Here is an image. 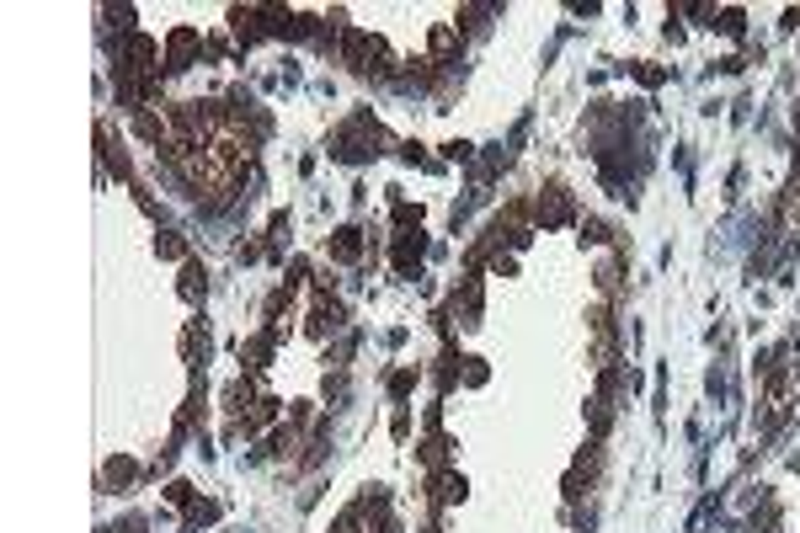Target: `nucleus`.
I'll return each instance as SVG.
<instances>
[{
  "label": "nucleus",
  "mask_w": 800,
  "mask_h": 533,
  "mask_svg": "<svg viewBox=\"0 0 800 533\" xmlns=\"http://www.w3.org/2000/svg\"><path fill=\"white\" fill-rule=\"evenodd\" d=\"M182 251H187V245L176 240V235H160V256H182Z\"/></svg>",
  "instance_id": "13"
},
{
  "label": "nucleus",
  "mask_w": 800,
  "mask_h": 533,
  "mask_svg": "<svg viewBox=\"0 0 800 533\" xmlns=\"http://www.w3.org/2000/svg\"><path fill=\"white\" fill-rule=\"evenodd\" d=\"M203 288H208V283H203V266L187 262V266H182V299H187V304H198V299H203Z\"/></svg>",
  "instance_id": "5"
},
{
  "label": "nucleus",
  "mask_w": 800,
  "mask_h": 533,
  "mask_svg": "<svg viewBox=\"0 0 800 533\" xmlns=\"http://www.w3.org/2000/svg\"><path fill=\"white\" fill-rule=\"evenodd\" d=\"M267 352H272V331H267V336H256L251 347H241V357H246V368H262Z\"/></svg>",
  "instance_id": "6"
},
{
  "label": "nucleus",
  "mask_w": 800,
  "mask_h": 533,
  "mask_svg": "<svg viewBox=\"0 0 800 533\" xmlns=\"http://www.w3.org/2000/svg\"><path fill=\"white\" fill-rule=\"evenodd\" d=\"M107 480H112V485H128V480H133V464H128V459H112V464H107Z\"/></svg>",
  "instance_id": "9"
},
{
  "label": "nucleus",
  "mask_w": 800,
  "mask_h": 533,
  "mask_svg": "<svg viewBox=\"0 0 800 533\" xmlns=\"http://www.w3.org/2000/svg\"><path fill=\"white\" fill-rule=\"evenodd\" d=\"M720 27H726V32H741V11H720Z\"/></svg>",
  "instance_id": "15"
},
{
  "label": "nucleus",
  "mask_w": 800,
  "mask_h": 533,
  "mask_svg": "<svg viewBox=\"0 0 800 533\" xmlns=\"http://www.w3.org/2000/svg\"><path fill=\"white\" fill-rule=\"evenodd\" d=\"M331 256H337V262H358V256H363L358 230H337V235H331Z\"/></svg>",
  "instance_id": "4"
},
{
  "label": "nucleus",
  "mask_w": 800,
  "mask_h": 533,
  "mask_svg": "<svg viewBox=\"0 0 800 533\" xmlns=\"http://www.w3.org/2000/svg\"><path fill=\"white\" fill-rule=\"evenodd\" d=\"M341 59H347L352 70H363V75H384L389 70V49L379 37H368L363 27H347V32H341Z\"/></svg>",
  "instance_id": "1"
},
{
  "label": "nucleus",
  "mask_w": 800,
  "mask_h": 533,
  "mask_svg": "<svg viewBox=\"0 0 800 533\" xmlns=\"http://www.w3.org/2000/svg\"><path fill=\"white\" fill-rule=\"evenodd\" d=\"M539 219H545V224H566V219H571L566 187H545V197H539Z\"/></svg>",
  "instance_id": "3"
},
{
  "label": "nucleus",
  "mask_w": 800,
  "mask_h": 533,
  "mask_svg": "<svg viewBox=\"0 0 800 533\" xmlns=\"http://www.w3.org/2000/svg\"><path fill=\"white\" fill-rule=\"evenodd\" d=\"M337 533H363V528H358V512H341V522H337Z\"/></svg>",
  "instance_id": "14"
},
{
  "label": "nucleus",
  "mask_w": 800,
  "mask_h": 533,
  "mask_svg": "<svg viewBox=\"0 0 800 533\" xmlns=\"http://www.w3.org/2000/svg\"><path fill=\"white\" fill-rule=\"evenodd\" d=\"M182 347H187V363H198V352H208V336H203V326H198V320L187 326V341H182Z\"/></svg>",
  "instance_id": "7"
},
{
  "label": "nucleus",
  "mask_w": 800,
  "mask_h": 533,
  "mask_svg": "<svg viewBox=\"0 0 800 533\" xmlns=\"http://www.w3.org/2000/svg\"><path fill=\"white\" fill-rule=\"evenodd\" d=\"M454 43H459V27H432V59H437V54H449Z\"/></svg>",
  "instance_id": "8"
},
{
  "label": "nucleus",
  "mask_w": 800,
  "mask_h": 533,
  "mask_svg": "<svg viewBox=\"0 0 800 533\" xmlns=\"http://www.w3.org/2000/svg\"><path fill=\"white\" fill-rule=\"evenodd\" d=\"M198 43H203V37H198L193 27H176V32L166 37V64H171V70H187V59H193Z\"/></svg>",
  "instance_id": "2"
},
{
  "label": "nucleus",
  "mask_w": 800,
  "mask_h": 533,
  "mask_svg": "<svg viewBox=\"0 0 800 533\" xmlns=\"http://www.w3.org/2000/svg\"><path fill=\"white\" fill-rule=\"evenodd\" d=\"M166 496L176 501V507H187V501H193V485H187V480H171V485H166Z\"/></svg>",
  "instance_id": "11"
},
{
  "label": "nucleus",
  "mask_w": 800,
  "mask_h": 533,
  "mask_svg": "<svg viewBox=\"0 0 800 533\" xmlns=\"http://www.w3.org/2000/svg\"><path fill=\"white\" fill-rule=\"evenodd\" d=\"M784 224L789 230L800 224V187H789V197H784Z\"/></svg>",
  "instance_id": "10"
},
{
  "label": "nucleus",
  "mask_w": 800,
  "mask_h": 533,
  "mask_svg": "<svg viewBox=\"0 0 800 533\" xmlns=\"http://www.w3.org/2000/svg\"><path fill=\"white\" fill-rule=\"evenodd\" d=\"M598 288H603V293H614V288H619V272H614V262H603V266H598Z\"/></svg>",
  "instance_id": "12"
}]
</instances>
